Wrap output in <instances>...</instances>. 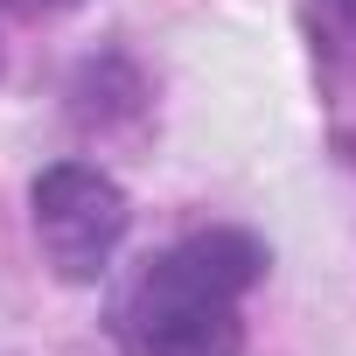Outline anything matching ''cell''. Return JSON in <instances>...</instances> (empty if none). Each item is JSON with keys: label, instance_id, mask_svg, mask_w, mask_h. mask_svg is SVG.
Listing matches in <instances>:
<instances>
[{"label": "cell", "instance_id": "2", "mask_svg": "<svg viewBox=\"0 0 356 356\" xmlns=\"http://www.w3.org/2000/svg\"><path fill=\"white\" fill-rule=\"evenodd\" d=\"M29 210H35V238L49 252V266L63 280H98L133 224L126 210V189L112 182L105 168L91 161H56L35 175V189H29Z\"/></svg>", "mask_w": 356, "mask_h": 356}, {"label": "cell", "instance_id": "3", "mask_svg": "<svg viewBox=\"0 0 356 356\" xmlns=\"http://www.w3.org/2000/svg\"><path fill=\"white\" fill-rule=\"evenodd\" d=\"M15 8H70V0H15Z\"/></svg>", "mask_w": 356, "mask_h": 356}, {"label": "cell", "instance_id": "4", "mask_svg": "<svg viewBox=\"0 0 356 356\" xmlns=\"http://www.w3.org/2000/svg\"><path fill=\"white\" fill-rule=\"evenodd\" d=\"M349 8H356V0H349Z\"/></svg>", "mask_w": 356, "mask_h": 356}, {"label": "cell", "instance_id": "1", "mask_svg": "<svg viewBox=\"0 0 356 356\" xmlns=\"http://www.w3.org/2000/svg\"><path fill=\"white\" fill-rule=\"evenodd\" d=\"M266 280V245L252 231H189L133 273L112 307L126 356H238L245 293Z\"/></svg>", "mask_w": 356, "mask_h": 356}]
</instances>
